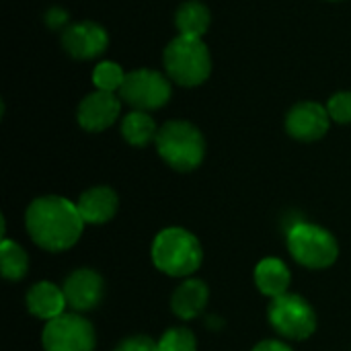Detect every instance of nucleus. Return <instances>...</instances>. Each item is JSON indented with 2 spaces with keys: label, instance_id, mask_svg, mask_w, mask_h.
Segmentation results:
<instances>
[{
  "label": "nucleus",
  "instance_id": "obj_1",
  "mask_svg": "<svg viewBox=\"0 0 351 351\" xmlns=\"http://www.w3.org/2000/svg\"><path fill=\"white\" fill-rule=\"evenodd\" d=\"M78 206L60 195H43L29 204L25 226L31 241L49 253L72 249L84 230Z\"/></svg>",
  "mask_w": 351,
  "mask_h": 351
},
{
  "label": "nucleus",
  "instance_id": "obj_2",
  "mask_svg": "<svg viewBox=\"0 0 351 351\" xmlns=\"http://www.w3.org/2000/svg\"><path fill=\"white\" fill-rule=\"evenodd\" d=\"M152 261L158 271L171 278H189L199 269L204 251L195 234L171 226L156 234L152 243Z\"/></svg>",
  "mask_w": 351,
  "mask_h": 351
},
{
  "label": "nucleus",
  "instance_id": "obj_3",
  "mask_svg": "<svg viewBox=\"0 0 351 351\" xmlns=\"http://www.w3.org/2000/svg\"><path fill=\"white\" fill-rule=\"evenodd\" d=\"M156 148L160 158L181 173L197 169L206 154V142L202 132L187 121L165 123L156 134Z\"/></svg>",
  "mask_w": 351,
  "mask_h": 351
},
{
  "label": "nucleus",
  "instance_id": "obj_4",
  "mask_svg": "<svg viewBox=\"0 0 351 351\" xmlns=\"http://www.w3.org/2000/svg\"><path fill=\"white\" fill-rule=\"evenodd\" d=\"M288 251L306 269H327L337 261L339 245L327 228L300 220L288 230Z\"/></svg>",
  "mask_w": 351,
  "mask_h": 351
},
{
  "label": "nucleus",
  "instance_id": "obj_5",
  "mask_svg": "<svg viewBox=\"0 0 351 351\" xmlns=\"http://www.w3.org/2000/svg\"><path fill=\"white\" fill-rule=\"evenodd\" d=\"M165 68L181 86H197L210 76V51L199 37L179 35L165 49Z\"/></svg>",
  "mask_w": 351,
  "mask_h": 351
},
{
  "label": "nucleus",
  "instance_id": "obj_6",
  "mask_svg": "<svg viewBox=\"0 0 351 351\" xmlns=\"http://www.w3.org/2000/svg\"><path fill=\"white\" fill-rule=\"evenodd\" d=\"M269 323L278 335L290 341H304L317 331V313L298 294L274 298L267 311Z\"/></svg>",
  "mask_w": 351,
  "mask_h": 351
},
{
  "label": "nucleus",
  "instance_id": "obj_7",
  "mask_svg": "<svg viewBox=\"0 0 351 351\" xmlns=\"http://www.w3.org/2000/svg\"><path fill=\"white\" fill-rule=\"evenodd\" d=\"M43 351H95V327L76 313H64L43 327Z\"/></svg>",
  "mask_w": 351,
  "mask_h": 351
},
{
  "label": "nucleus",
  "instance_id": "obj_8",
  "mask_svg": "<svg viewBox=\"0 0 351 351\" xmlns=\"http://www.w3.org/2000/svg\"><path fill=\"white\" fill-rule=\"evenodd\" d=\"M119 97L128 105L136 107V111H150L162 107L171 99V84L160 72L136 70L125 74Z\"/></svg>",
  "mask_w": 351,
  "mask_h": 351
},
{
  "label": "nucleus",
  "instance_id": "obj_9",
  "mask_svg": "<svg viewBox=\"0 0 351 351\" xmlns=\"http://www.w3.org/2000/svg\"><path fill=\"white\" fill-rule=\"evenodd\" d=\"M62 290H64L66 302L72 311L88 313L101 304L103 294H105V282L95 269L80 267V269H74L64 280Z\"/></svg>",
  "mask_w": 351,
  "mask_h": 351
},
{
  "label": "nucleus",
  "instance_id": "obj_10",
  "mask_svg": "<svg viewBox=\"0 0 351 351\" xmlns=\"http://www.w3.org/2000/svg\"><path fill=\"white\" fill-rule=\"evenodd\" d=\"M329 111L319 103H300L286 117V130L300 142L321 140L329 130Z\"/></svg>",
  "mask_w": 351,
  "mask_h": 351
},
{
  "label": "nucleus",
  "instance_id": "obj_11",
  "mask_svg": "<svg viewBox=\"0 0 351 351\" xmlns=\"http://www.w3.org/2000/svg\"><path fill=\"white\" fill-rule=\"evenodd\" d=\"M119 107L121 103L113 93L97 90L80 103L78 123L88 132H103L117 119Z\"/></svg>",
  "mask_w": 351,
  "mask_h": 351
},
{
  "label": "nucleus",
  "instance_id": "obj_12",
  "mask_svg": "<svg viewBox=\"0 0 351 351\" xmlns=\"http://www.w3.org/2000/svg\"><path fill=\"white\" fill-rule=\"evenodd\" d=\"M62 43L70 56L78 60H90L105 51L109 39L103 27L95 23H78L64 31Z\"/></svg>",
  "mask_w": 351,
  "mask_h": 351
},
{
  "label": "nucleus",
  "instance_id": "obj_13",
  "mask_svg": "<svg viewBox=\"0 0 351 351\" xmlns=\"http://www.w3.org/2000/svg\"><path fill=\"white\" fill-rule=\"evenodd\" d=\"M76 206L86 224H105L117 214L119 197L111 187L99 185V187L86 189L78 197Z\"/></svg>",
  "mask_w": 351,
  "mask_h": 351
},
{
  "label": "nucleus",
  "instance_id": "obj_14",
  "mask_svg": "<svg viewBox=\"0 0 351 351\" xmlns=\"http://www.w3.org/2000/svg\"><path fill=\"white\" fill-rule=\"evenodd\" d=\"M27 311L41 319V321H51V319H58L60 315H64L68 302H66V296H64V290L58 288L56 284L51 282H37L29 288L27 292Z\"/></svg>",
  "mask_w": 351,
  "mask_h": 351
},
{
  "label": "nucleus",
  "instance_id": "obj_15",
  "mask_svg": "<svg viewBox=\"0 0 351 351\" xmlns=\"http://www.w3.org/2000/svg\"><path fill=\"white\" fill-rule=\"evenodd\" d=\"M210 300V288L204 280L197 278H189L185 280L171 298V308L173 313L183 319V321H191L197 315H202V311L206 308Z\"/></svg>",
  "mask_w": 351,
  "mask_h": 351
},
{
  "label": "nucleus",
  "instance_id": "obj_16",
  "mask_svg": "<svg viewBox=\"0 0 351 351\" xmlns=\"http://www.w3.org/2000/svg\"><path fill=\"white\" fill-rule=\"evenodd\" d=\"M290 282H292L290 269L278 257H267V259L259 261L255 267V286L263 296H267L271 300L288 294Z\"/></svg>",
  "mask_w": 351,
  "mask_h": 351
},
{
  "label": "nucleus",
  "instance_id": "obj_17",
  "mask_svg": "<svg viewBox=\"0 0 351 351\" xmlns=\"http://www.w3.org/2000/svg\"><path fill=\"white\" fill-rule=\"evenodd\" d=\"M121 134L132 146H146L150 140H156V123L146 111H132L123 117Z\"/></svg>",
  "mask_w": 351,
  "mask_h": 351
},
{
  "label": "nucleus",
  "instance_id": "obj_18",
  "mask_svg": "<svg viewBox=\"0 0 351 351\" xmlns=\"http://www.w3.org/2000/svg\"><path fill=\"white\" fill-rule=\"evenodd\" d=\"M210 27V10L202 2H185L177 12V29L181 35L199 37Z\"/></svg>",
  "mask_w": 351,
  "mask_h": 351
},
{
  "label": "nucleus",
  "instance_id": "obj_19",
  "mask_svg": "<svg viewBox=\"0 0 351 351\" xmlns=\"http://www.w3.org/2000/svg\"><path fill=\"white\" fill-rule=\"evenodd\" d=\"M0 267H2V276L10 282H19L27 276L29 271V257L25 253V249L21 245H16L14 241L2 239L0 245Z\"/></svg>",
  "mask_w": 351,
  "mask_h": 351
},
{
  "label": "nucleus",
  "instance_id": "obj_20",
  "mask_svg": "<svg viewBox=\"0 0 351 351\" xmlns=\"http://www.w3.org/2000/svg\"><path fill=\"white\" fill-rule=\"evenodd\" d=\"M160 351H197V339L187 327H173L158 339Z\"/></svg>",
  "mask_w": 351,
  "mask_h": 351
},
{
  "label": "nucleus",
  "instance_id": "obj_21",
  "mask_svg": "<svg viewBox=\"0 0 351 351\" xmlns=\"http://www.w3.org/2000/svg\"><path fill=\"white\" fill-rule=\"evenodd\" d=\"M125 80V74L123 70L113 64V62H101L95 72H93V82L99 90H105V93H113L117 88H121Z\"/></svg>",
  "mask_w": 351,
  "mask_h": 351
},
{
  "label": "nucleus",
  "instance_id": "obj_22",
  "mask_svg": "<svg viewBox=\"0 0 351 351\" xmlns=\"http://www.w3.org/2000/svg\"><path fill=\"white\" fill-rule=\"evenodd\" d=\"M327 111L337 123H351V93H337L329 101Z\"/></svg>",
  "mask_w": 351,
  "mask_h": 351
},
{
  "label": "nucleus",
  "instance_id": "obj_23",
  "mask_svg": "<svg viewBox=\"0 0 351 351\" xmlns=\"http://www.w3.org/2000/svg\"><path fill=\"white\" fill-rule=\"evenodd\" d=\"M113 351H160L158 350V341H154L148 335H134L123 339Z\"/></svg>",
  "mask_w": 351,
  "mask_h": 351
},
{
  "label": "nucleus",
  "instance_id": "obj_24",
  "mask_svg": "<svg viewBox=\"0 0 351 351\" xmlns=\"http://www.w3.org/2000/svg\"><path fill=\"white\" fill-rule=\"evenodd\" d=\"M253 351H294L290 346H286L284 341H278V339H265L261 343H257Z\"/></svg>",
  "mask_w": 351,
  "mask_h": 351
},
{
  "label": "nucleus",
  "instance_id": "obj_25",
  "mask_svg": "<svg viewBox=\"0 0 351 351\" xmlns=\"http://www.w3.org/2000/svg\"><path fill=\"white\" fill-rule=\"evenodd\" d=\"M62 21H66V14H64V12H51V14L47 16V23L53 25V27H56L58 23H62Z\"/></svg>",
  "mask_w": 351,
  "mask_h": 351
}]
</instances>
